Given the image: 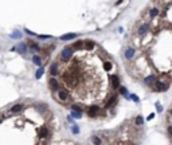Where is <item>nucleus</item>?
Instances as JSON below:
<instances>
[{"label":"nucleus","mask_w":172,"mask_h":145,"mask_svg":"<svg viewBox=\"0 0 172 145\" xmlns=\"http://www.w3.org/2000/svg\"><path fill=\"white\" fill-rule=\"evenodd\" d=\"M156 106H157V112H159V113H161V112H163V106H161L160 104H157Z\"/></svg>","instance_id":"obj_27"},{"label":"nucleus","mask_w":172,"mask_h":145,"mask_svg":"<svg viewBox=\"0 0 172 145\" xmlns=\"http://www.w3.org/2000/svg\"><path fill=\"white\" fill-rule=\"evenodd\" d=\"M148 30H149V24H143V26L139 28V34H140V35H144L147 31H148Z\"/></svg>","instance_id":"obj_7"},{"label":"nucleus","mask_w":172,"mask_h":145,"mask_svg":"<svg viewBox=\"0 0 172 145\" xmlns=\"http://www.w3.org/2000/svg\"><path fill=\"white\" fill-rule=\"evenodd\" d=\"M131 99L132 101H134V102H139L140 99H139V97L136 96V94H131Z\"/></svg>","instance_id":"obj_26"},{"label":"nucleus","mask_w":172,"mask_h":145,"mask_svg":"<svg viewBox=\"0 0 172 145\" xmlns=\"http://www.w3.org/2000/svg\"><path fill=\"white\" fill-rule=\"evenodd\" d=\"M104 69H105L106 71H109V70L112 69V63L110 62H105V63H104Z\"/></svg>","instance_id":"obj_21"},{"label":"nucleus","mask_w":172,"mask_h":145,"mask_svg":"<svg viewBox=\"0 0 172 145\" xmlns=\"http://www.w3.org/2000/svg\"><path fill=\"white\" fill-rule=\"evenodd\" d=\"M50 87L54 89V90H57L58 89V82H57L55 79H50Z\"/></svg>","instance_id":"obj_13"},{"label":"nucleus","mask_w":172,"mask_h":145,"mask_svg":"<svg viewBox=\"0 0 172 145\" xmlns=\"http://www.w3.org/2000/svg\"><path fill=\"white\" fill-rule=\"evenodd\" d=\"M71 117H74V118H81V113H79V112H74V110H73V113H71Z\"/></svg>","instance_id":"obj_23"},{"label":"nucleus","mask_w":172,"mask_h":145,"mask_svg":"<svg viewBox=\"0 0 172 145\" xmlns=\"http://www.w3.org/2000/svg\"><path fill=\"white\" fill-rule=\"evenodd\" d=\"M32 61H34V63H35V64H38V66H41V64H42V59H41V56H38V55L32 56Z\"/></svg>","instance_id":"obj_12"},{"label":"nucleus","mask_w":172,"mask_h":145,"mask_svg":"<svg viewBox=\"0 0 172 145\" xmlns=\"http://www.w3.org/2000/svg\"><path fill=\"white\" fill-rule=\"evenodd\" d=\"M58 97H59V99H61V101H66L69 96H67V91H65V90H59Z\"/></svg>","instance_id":"obj_6"},{"label":"nucleus","mask_w":172,"mask_h":145,"mask_svg":"<svg viewBox=\"0 0 172 145\" xmlns=\"http://www.w3.org/2000/svg\"><path fill=\"white\" fill-rule=\"evenodd\" d=\"M85 44H83V42H77V43H74V48H77V50H79V48H82Z\"/></svg>","instance_id":"obj_18"},{"label":"nucleus","mask_w":172,"mask_h":145,"mask_svg":"<svg viewBox=\"0 0 172 145\" xmlns=\"http://www.w3.org/2000/svg\"><path fill=\"white\" fill-rule=\"evenodd\" d=\"M18 48L22 52H26V51H27V47H26V44H22V43L18 46Z\"/></svg>","instance_id":"obj_22"},{"label":"nucleus","mask_w":172,"mask_h":145,"mask_svg":"<svg viewBox=\"0 0 172 145\" xmlns=\"http://www.w3.org/2000/svg\"><path fill=\"white\" fill-rule=\"evenodd\" d=\"M22 110H23V105H20V104L12 106V109H11L12 113H18V112H22Z\"/></svg>","instance_id":"obj_8"},{"label":"nucleus","mask_w":172,"mask_h":145,"mask_svg":"<svg viewBox=\"0 0 172 145\" xmlns=\"http://www.w3.org/2000/svg\"><path fill=\"white\" fill-rule=\"evenodd\" d=\"M77 35L75 34H67V35H62L61 39L62 40H70V39H75Z\"/></svg>","instance_id":"obj_9"},{"label":"nucleus","mask_w":172,"mask_h":145,"mask_svg":"<svg viewBox=\"0 0 172 145\" xmlns=\"http://www.w3.org/2000/svg\"><path fill=\"white\" fill-rule=\"evenodd\" d=\"M71 55H73V50H71V48L66 47V48L62 50V58H63L65 61H69V59L71 58Z\"/></svg>","instance_id":"obj_2"},{"label":"nucleus","mask_w":172,"mask_h":145,"mask_svg":"<svg viewBox=\"0 0 172 145\" xmlns=\"http://www.w3.org/2000/svg\"><path fill=\"white\" fill-rule=\"evenodd\" d=\"M143 124H144L143 116H137V118H136V125H143Z\"/></svg>","instance_id":"obj_16"},{"label":"nucleus","mask_w":172,"mask_h":145,"mask_svg":"<svg viewBox=\"0 0 172 145\" xmlns=\"http://www.w3.org/2000/svg\"><path fill=\"white\" fill-rule=\"evenodd\" d=\"M46 134H47V128H44V126H43V128L41 129V132H39V136H41V137H44Z\"/></svg>","instance_id":"obj_19"},{"label":"nucleus","mask_w":172,"mask_h":145,"mask_svg":"<svg viewBox=\"0 0 172 145\" xmlns=\"http://www.w3.org/2000/svg\"><path fill=\"white\" fill-rule=\"evenodd\" d=\"M97 112H98V106H91L90 109H89V116L94 117L97 114Z\"/></svg>","instance_id":"obj_10"},{"label":"nucleus","mask_w":172,"mask_h":145,"mask_svg":"<svg viewBox=\"0 0 172 145\" xmlns=\"http://www.w3.org/2000/svg\"><path fill=\"white\" fill-rule=\"evenodd\" d=\"M159 12H160V11H159V8H152L151 12H149V15H151V17H156L159 15Z\"/></svg>","instance_id":"obj_14"},{"label":"nucleus","mask_w":172,"mask_h":145,"mask_svg":"<svg viewBox=\"0 0 172 145\" xmlns=\"http://www.w3.org/2000/svg\"><path fill=\"white\" fill-rule=\"evenodd\" d=\"M116 101H117V96H113L110 99H109V102H108V105H106V106H112V105H113Z\"/></svg>","instance_id":"obj_17"},{"label":"nucleus","mask_w":172,"mask_h":145,"mask_svg":"<svg viewBox=\"0 0 172 145\" xmlns=\"http://www.w3.org/2000/svg\"><path fill=\"white\" fill-rule=\"evenodd\" d=\"M169 113H171V116H172V109H171V112H169Z\"/></svg>","instance_id":"obj_32"},{"label":"nucleus","mask_w":172,"mask_h":145,"mask_svg":"<svg viewBox=\"0 0 172 145\" xmlns=\"http://www.w3.org/2000/svg\"><path fill=\"white\" fill-rule=\"evenodd\" d=\"M134 52H136V51H134L133 47H128V48L125 50V52H124V55H125L126 59H132L134 56Z\"/></svg>","instance_id":"obj_4"},{"label":"nucleus","mask_w":172,"mask_h":145,"mask_svg":"<svg viewBox=\"0 0 172 145\" xmlns=\"http://www.w3.org/2000/svg\"><path fill=\"white\" fill-rule=\"evenodd\" d=\"M71 132H73L74 134H78V133H79V128L77 126V125H74L73 128H71Z\"/></svg>","instance_id":"obj_24"},{"label":"nucleus","mask_w":172,"mask_h":145,"mask_svg":"<svg viewBox=\"0 0 172 145\" xmlns=\"http://www.w3.org/2000/svg\"><path fill=\"white\" fill-rule=\"evenodd\" d=\"M50 72H51V75H57V74H58V66H57L55 63L51 66V69H50Z\"/></svg>","instance_id":"obj_11"},{"label":"nucleus","mask_w":172,"mask_h":145,"mask_svg":"<svg viewBox=\"0 0 172 145\" xmlns=\"http://www.w3.org/2000/svg\"><path fill=\"white\" fill-rule=\"evenodd\" d=\"M153 90L155 91H165V90H168V85H165L164 82H156Z\"/></svg>","instance_id":"obj_1"},{"label":"nucleus","mask_w":172,"mask_h":145,"mask_svg":"<svg viewBox=\"0 0 172 145\" xmlns=\"http://www.w3.org/2000/svg\"><path fill=\"white\" fill-rule=\"evenodd\" d=\"M85 48L86 50H93L94 48V42H86V43H85Z\"/></svg>","instance_id":"obj_15"},{"label":"nucleus","mask_w":172,"mask_h":145,"mask_svg":"<svg viewBox=\"0 0 172 145\" xmlns=\"http://www.w3.org/2000/svg\"><path fill=\"white\" fill-rule=\"evenodd\" d=\"M153 117H155V113H151L148 117H147V120H148V121H151V120H153Z\"/></svg>","instance_id":"obj_28"},{"label":"nucleus","mask_w":172,"mask_h":145,"mask_svg":"<svg viewBox=\"0 0 172 145\" xmlns=\"http://www.w3.org/2000/svg\"><path fill=\"white\" fill-rule=\"evenodd\" d=\"M110 81H112V85H113L114 89H117V87H120V79L117 75H112L110 77Z\"/></svg>","instance_id":"obj_5"},{"label":"nucleus","mask_w":172,"mask_h":145,"mask_svg":"<svg viewBox=\"0 0 172 145\" xmlns=\"http://www.w3.org/2000/svg\"><path fill=\"white\" fill-rule=\"evenodd\" d=\"M167 130H168L169 136H172V126H168V128H167Z\"/></svg>","instance_id":"obj_29"},{"label":"nucleus","mask_w":172,"mask_h":145,"mask_svg":"<svg viewBox=\"0 0 172 145\" xmlns=\"http://www.w3.org/2000/svg\"><path fill=\"white\" fill-rule=\"evenodd\" d=\"M93 144L94 145H99L101 144V140H99L98 137H93Z\"/></svg>","instance_id":"obj_25"},{"label":"nucleus","mask_w":172,"mask_h":145,"mask_svg":"<svg viewBox=\"0 0 172 145\" xmlns=\"http://www.w3.org/2000/svg\"><path fill=\"white\" fill-rule=\"evenodd\" d=\"M39 38H41V39H49L50 36H47V35H41V36H39Z\"/></svg>","instance_id":"obj_30"},{"label":"nucleus","mask_w":172,"mask_h":145,"mask_svg":"<svg viewBox=\"0 0 172 145\" xmlns=\"http://www.w3.org/2000/svg\"><path fill=\"white\" fill-rule=\"evenodd\" d=\"M12 36H14V38H18V36H20V34H19V32H15V34L12 35Z\"/></svg>","instance_id":"obj_31"},{"label":"nucleus","mask_w":172,"mask_h":145,"mask_svg":"<svg viewBox=\"0 0 172 145\" xmlns=\"http://www.w3.org/2000/svg\"><path fill=\"white\" fill-rule=\"evenodd\" d=\"M144 83L148 85V86H152V85L156 83V75L155 74H152V75H148L145 79H144Z\"/></svg>","instance_id":"obj_3"},{"label":"nucleus","mask_w":172,"mask_h":145,"mask_svg":"<svg viewBox=\"0 0 172 145\" xmlns=\"http://www.w3.org/2000/svg\"><path fill=\"white\" fill-rule=\"evenodd\" d=\"M43 72H44V70H43V69H42V67H41V69H39V70H38V71H36V74H35V77H36V78H41V77H42V75H43Z\"/></svg>","instance_id":"obj_20"}]
</instances>
